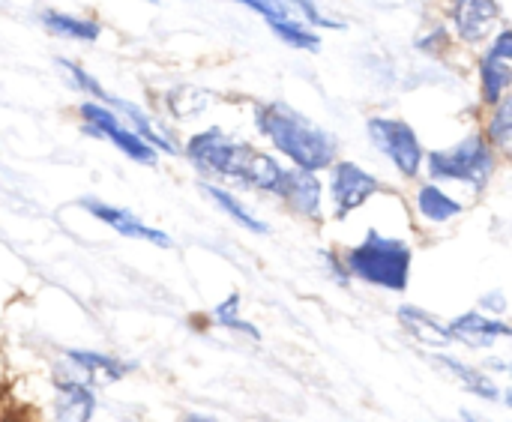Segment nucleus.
Returning a JSON list of instances; mask_svg holds the SVG:
<instances>
[{"label":"nucleus","mask_w":512,"mask_h":422,"mask_svg":"<svg viewBox=\"0 0 512 422\" xmlns=\"http://www.w3.org/2000/svg\"><path fill=\"white\" fill-rule=\"evenodd\" d=\"M252 117H255V129L294 168L318 174V171H327L339 159L336 135L330 129H324L321 123H315L309 114L297 111L294 105H288L282 99L255 102Z\"/></svg>","instance_id":"obj_1"},{"label":"nucleus","mask_w":512,"mask_h":422,"mask_svg":"<svg viewBox=\"0 0 512 422\" xmlns=\"http://www.w3.org/2000/svg\"><path fill=\"white\" fill-rule=\"evenodd\" d=\"M411 264H414L411 246L402 237H390L381 231H369L342 258L348 276L384 291H405L411 279Z\"/></svg>","instance_id":"obj_2"},{"label":"nucleus","mask_w":512,"mask_h":422,"mask_svg":"<svg viewBox=\"0 0 512 422\" xmlns=\"http://www.w3.org/2000/svg\"><path fill=\"white\" fill-rule=\"evenodd\" d=\"M423 168L429 171L432 183H465L480 192L489 186L498 168V150L486 141L483 132H471L444 150L426 153Z\"/></svg>","instance_id":"obj_3"},{"label":"nucleus","mask_w":512,"mask_h":422,"mask_svg":"<svg viewBox=\"0 0 512 422\" xmlns=\"http://www.w3.org/2000/svg\"><path fill=\"white\" fill-rule=\"evenodd\" d=\"M60 63V69L66 72V78L72 81V87L81 93V96H90L93 102H99V105H105V108H111L129 129H135L156 153H165V156H174L177 153V144L156 126V120L141 108V105H135V102H129V99H123V96H117V93H111V90H105L102 87V81L96 78V75H90L81 63H75V60H57Z\"/></svg>","instance_id":"obj_4"},{"label":"nucleus","mask_w":512,"mask_h":422,"mask_svg":"<svg viewBox=\"0 0 512 422\" xmlns=\"http://www.w3.org/2000/svg\"><path fill=\"white\" fill-rule=\"evenodd\" d=\"M249 147L252 144L231 138L222 126H207L186 141L183 153L201 174L219 177V180H237V174L249 156Z\"/></svg>","instance_id":"obj_5"},{"label":"nucleus","mask_w":512,"mask_h":422,"mask_svg":"<svg viewBox=\"0 0 512 422\" xmlns=\"http://www.w3.org/2000/svg\"><path fill=\"white\" fill-rule=\"evenodd\" d=\"M366 135L378 147V153H384L393 162V168L402 177L414 180L423 171L426 150H423V141H420L417 129L408 120L387 117V114H372L366 120Z\"/></svg>","instance_id":"obj_6"},{"label":"nucleus","mask_w":512,"mask_h":422,"mask_svg":"<svg viewBox=\"0 0 512 422\" xmlns=\"http://www.w3.org/2000/svg\"><path fill=\"white\" fill-rule=\"evenodd\" d=\"M78 117H81L87 135H96V138L114 144V147H117L123 156H129L132 162L156 165L159 153H156L135 129H129L111 108H105V105H99V102H93V99H84V102L78 105Z\"/></svg>","instance_id":"obj_7"},{"label":"nucleus","mask_w":512,"mask_h":422,"mask_svg":"<svg viewBox=\"0 0 512 422\" xmlns=\"http://www.w3.org/2000/svg\"><path fill=\"white\" fill-rule=\"evenodd\" d=\"M447 30L462 45H486L504 24L501 0H444Z\"/></svg>","instance_id":"obj_8"},{"label":"nucleus","mask_w":512,"mask_h":422,"mask_svg":"<svg viewBox=\"0 0 512 422\" xmlns=\"http://www.w3.org/2000/svg\"><path fill=\"white\" fill-rule=\"evenodd\" d=\"M477 87H480V105L492 108L501 102L512 87V30L501 24L495 36L486 42V51L477 63Z\"/></svg>","instance_id":"obj_9"},{"label":"nucleus","mask_w":512,"mask_h":422,"mask_svg":"<svg viewBox=\"0 0 512 422\" xmlns=\"http://www.w3.org/2000/svg\"><path fill=\"white\" fill-rule=\"evenodd\" d=\"M378 192H381V180L375 174H369L363 165H357L351 159H336L330 165V198H333L339 219H345L348 213L363 207Z\"/></svg>","instance_id":"obj_10"},{"label":"nucleus","mask_w":512,"mask_h":422,"mask_svg":"<svg viewBox=\"0 0 512 422\" xmlns=\"http://www.w3.org/2000/svg\"><path fill=\"white\" fill-rule=\"evenodd\" d=\"M294 213L306 216V219H321V207H324V186L318 180V174L312 171H303V168H285V177H282V186H279V195Z\"/></svg>","instance_id":"obj_11"},{"label":"nucleus","mask_w":512,"mask_h":422,"mask_svg":"<svg viewBox=\"0 0 512 422\" xmlns=\"http://www.w3.org/2000/svg\"><path fill=\"white\" fill-rule=\"evenodd\" d=\"M231 3H240V6H246V9L258 12V15L267 21V27H270L285 45H291V48H297V51H318V48H321L318 30H309V27H303L300 21L288 18L273 0H231Z\"/></svg>","instance_id":"obj_12"},{"label":"nucleus","mask_w":512,"mask_h":422,"mask_svg":"<svg viewBox=\"0 0 512 422\" xmlns=\"http://www.w3.org/2000/svg\"><path fill=\"white\" fill-rule=\"evenodd\" d=\"M84 210H87L93 219H99V222H105L108 228H114L120 237L144 240V243L171 249V237H168L165 231H159V228H153V225H144V222H141L135 213H129V210H120V207H111V204H102V201H93V198L84 201Z\"/></svg>","instance_id":"obj_13"},{"label":"nucleus","mask_w":512,"mask_h":422,"mask_svg":"<svg viewBox=\"0 0 512 422\" xmlns=\"http://www.w3.org/2000/svg\"><path fill=\"white\" fill-rule=\"evenodd\" d=\"M450 342H465L471 348H489L495 339H510L512 330L504 321L486 318L483 312H468L447 324Z\"/></svg>","instance_id":"obj_14"},{"label":"nucleus","mask_w":512,"mask_h":422,"mask_svg":"<svg viewBox=\"0 0 512 422\" xmlns=\"http://www.w3.org/2000/svg\"><path fill=\"white\" fill-rule=\"evenodd\" d=\"M282 177H285V165L264 153V150H255L249 147V156L237 174V183L255 189V192H270V195H279V186H282Z\"/></svg>","instance_id":"obj_15"},{"label":"nucleus","mask_w":512,"mask_h":422,"mask_svg":"<svg viewBox=\"0 0 512 422\" xmlns=\"http://www.w3.org/2000/svg\"><path fill=\"white\" fill-rule=\"evenodd\" d=\"M39 24L69 42H96L102 36V24L96 18L87 15H72V12H60V9H42Z\"/></svg>","instance_id":"obj_16"},{"label":"nucleus","mask_w":512,"mask_h":422,"mask_svg":"<svg viewBox=\"0 0 512 422\" xmlns=\"http://www.w3.org/2000/svg\"><path fill=\"white\" fill-rule=\"evenodd\" d=\"M201 192L225 213V216H231L237 225H243V228H249L252 234H267L270 228L234 195V192H228V189H222V186H216V183H201Z\"/></svg>","instance_id":"obj_17"},{"label":"nucleus","mask_w":512,"mask_h":422,"mask_svg":"<svg viewBox=\"0 0 512 422\" xmlns=\"http://www.w3.org/2000/svg\"><path fill=\"white\" fill-rule=\"evenodd\" d=\"M57 417L60 422H87L93 417V393L87 387H81L78 381H60L57 384Z\"/></svg>","instance_id":"obj_18"},{"label":"nucleus","mask_w":512,"mask_h":422,"mask_svg":"<svg viewBox=\"0 0 512 422\" xmlns=\"http://www.w3.org/2000/svg\"><path fill=\"white\" fill-rule=\"evenodd\" d=\"M417 210L429 222H450L453 216L462 213V204L453 195H447L438 183H423L417 189Z\"/></svg>","instance_id":"obj_19"},{"label":"nucleus","mask_w":512,"mask_h":422,"mask_svg":"<svg viewBox=\"0 0 512 422\" xmlns=\"http://www.w3.org/2000/svg\"><path fill=\"white\" fill-rule=\"evenodd\" d=\"M72 360V366H78L90 381H99V384H111V381H120L129 366L114 360V357H105V354H93V351H69L66 354Z\"/></svg>","instance_id":"obj_20"},{"label":"nucleus","mask_w":512,"mask_h":422,"mask_svg":"<svg viewBox=\"0 0 512 422\" xmlns=\"http://www.w3.org/2000/svg\"><path fill=\"white\" fill-rule=\"evenodd\" d=\"M486 141L498 150V153H510L512 147V93H507L501 102H495L489 108L486 117V129H483Z\"/></svg>","instance_id":"obj_21"},{"label":"nucleus","mask_w":512,"mask_h":422,"mask_svg":"<svg viewBox=\"0 0 512 422\" xmlns=\"http://www.w3.org/2000/svg\"><path fill=\"white\" fill-rule=\"evenodd\" d=\"M273 3H276L288 18L300 21V24L309 27V30H342V27H345L342 21L324 15L321 6H318L315 0H273Z\"/></svg>","instance_id":"obj_22"},{"label":"nucleus","mask_w":512,"mask_h":422,"mask_svg":"<svg viewBox=\"0 0 512 422\" xmlns=\"http://www.w3.org/2000/svg\"><path fill=\"white\" fill-rule=\"evenodd\" d=\"M399 321H402L411 333H417L423 342H435V345H447V342H450L447 327H444L438 318H432L429 312L417 309V306H402V309H399Z\"/></svg>","instance_id":"obj_23"},{"label":"nucleus","mask_w":512,"mask_h":422,"mask_svg":"<svg viewBox=\"0 0 512 422\" xmlns=\"http://www.w3.org/2000/svg\"><path fill=\"white\" fill-rule=\"evenodd\" d=\"M438 360H441V363H444V366H447L471 393H477V396H483V399H498V390L492 387V381H489L486 375H480L477 369H471V366H465V363H459L456 357H447V354L438 357Z\"/></svg>","instance_id":"obj_24"},{"label":"nucleus","mask_w":512,"mask_h":422,"mask_svg":"<svg viewBox=\"0 0 512 422\" xmlns=\"http://www.w3.org/2000/svg\"><path fill=\"white\" fill-rule=\"evenodd\" d=\"M213 318H216V324H222L225 330H237V333H246V336H252V339H261L258 330H255L249 321L240 318V297H237V294H231L225 303H219L216 312H213Z\"/></svg>","instance_id":"obj_25"},{"label":"nucleus","mask_w":512,"mask_h":422,"mask_svg":"<svg viewBox=\"0 0 512 422\" xmlns=\"http://www.w3.org/2000/svg\"><path fill=\"white\" fill-rule=\"evenodd\" d=\"M450 45H453V33L447 30V24H432V27L417 39V51L432 54V57L447 54V48H450Z\"/></svg>","instance_id":"obj_26"},{"label":"nucleus","mask_w":512,"mask_h":422,"mask_svg":"<svg viewBox=\"0 0 512 422\" xmlns=\"http://www.w3.org/2000/svg\"><path fill=\"white\" fill-rule=\"evenodd\" d=\"M186 422H216V420H210V417H186Z\"/></svg>","instance_id":"obj_27"},{"label":"nucleus","mask_w":512,"mask_h":422,"mask_svg":"<svg viewBox=\"0 0 512 422\" xmlns=\"http://www.w3.org/2000/svg\"><path fill=\"white\" fill-rule=\"evenodd\" d=\"M465 422H480L477 417H471V414H465Z\"/></svg>","instance_id":"obj_28"},{"label":"nucleus","mask_w":512,"mask_h":422,"mask_svg":"<svg viewBox=\"0 0 512 422\" xmlns=\"http://www.w3.org/2000/svg\"><path fill=\"white\" fill-rule=\"evenodd\" d=\"M144 3H159V0H144Z\"/></svg>","instance_id":"obj_29"}]
</instances>
